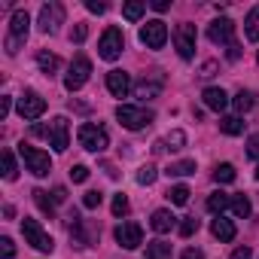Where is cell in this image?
Masks as SVG:
<instances>
[{
    "label": "cell",
    "mask_w": 259,
    "mask_h": 259,
    "mask_svg": "<svg viewBox=\"0 0 259 259\" xmlns=\"http://www.w3.org/2000/svg\"><path fill=\"white\" fill-rule=\"evenodd\" d=\"M116 119H119L122 128H128V132H141V128H147L156 116H153V110H147V107L119 104V107H116Z\"/></svg>",
    "instance_id": "6da1fadb"
},
{
    "label": "cell",
    "mask_w": 259,
    "mask_h": 259,
    "mask_svg": "<svg viewBox=\"0 0 259 259\" xmlns=\"http://www.w3.org/2000/svg\"><path fill=\"white\" fill-rule=\"evenodd\" d=\"M19 156H22V162H25V168L34 174V177H46L49 171H52V159H49V153H43V150H37V147H31V144H19Z\"/></svg>",
    "instance_id": "7a4b0ae2"
},
{
    "label": "cell",
    "mask_w": 259,
    "mask_h": 259,
    "mask_svg": "<svg viewBox=\"0 0 259 259\" xmlns=\"http://www.w3.org/2000/svg\"><path fill=\"white\" fill-rule=\"evenodd\" d=\"M28 31H31V16L25 10H16L13 19H10V37H7V52L16 55L19 46L28 40Z\"/></svg>",
    "instance_id": "3957f363"
},
{
    "label": "cell",
    "mask_w": 259,
    "mask_h": 259,
    "mask_svg": "<svg viewBox=\"0 0 259 259\" xmlns=\"http://www.w3.org/2000/svg\"><path fill=\"white\" fill-rule=\"evenodd\" d=\"M22 232H25V241L34 247V250H40V253H52L55 250V241H52V235L37 223V220H22Z\"/></svg>",
    "instance_id": "277c9868"
},
{
    "label": "cell",
    "mask_w": 259,
    "mask_h": 259,
    "mask_svg": "<svg viewBox=\"0 0 259 259\" xmlns=\"http://www.w3.org/2000/svg\"><path fill=\"white\" fill-rule=\"evenodd\" d=\"M89 76H92V61H89L85 55H76V58L70 61V67H67L64 89H67V92H76V89H82V85L89 82Z\"/></svg>",
    "instance_id": "5b68a950"
},
{
    "label": "cell",
    "mask_w": 259,
    "mask_h": 259,
    "mask_svg": "<svg viewBox=\"0 0 259 259\" xmlns=\"http://www.w3.org/2000/svg\"><path fill=\"white\" fill-rule=\"evenodd\" d=\"M70 220H73L70 223V241H73V247H92L98 241V235H101V226H95L89 220H79L76 213Z\"/></svg>",
    "instance_id": "8992f818"
},
{
    "label": "cell",
    "mask_w": 259,
    "mask_h": 259,
    "mask_svg": "<svg viewBox=\"0 0 259 259\" xmlns=\"http://www.w3.org/2000/svg\"><path fill=\"white\" fill-rule=\"evenodd\" d=\"M79 144L89 153H104L110 147V138L101 125H79Z\"/></svg>",
    "instance_id": "52a82bcc"
},
{
    "label": "cell",
    "mask_w": 259,
    "mask_h": 259,
    "mask_svg": "<svg viewBox=\"0 0 259 259\" xmlns=\"http://www.w3.org/2000/svg\"><path fill=\"white\" fill-rule=\"evenodd\" d=\"M122 49H125V37H122V31H119V28H107L104 37H101V43H98L101 58H104V61H116V58L122 55Z\"/></svg>",
    "instance_id": "ba28073f"
},
{
    "label": "cell",
    "mask_w": 259,
    "mask_h": 259,
    "mask_svg": "<svg viewBox=\"0 0 259 259\" xmlns=\"http://www.w3.org/2000/svg\"><path fill=\"white\" fill-rule=\"evenodd\" d=\"M141 43H144L147 49H162V46L168 43V25H165L162 19L147 22V25L141 28Z\"/></svg>",
    "instance_id": "9c48e42d"
},
{
    "label": "cell",
    "mask_w": 259,
    "mask_h": 259,
    "mask_svg": "<svg viewBox=\"0 0 259 259\" xmlns=\"http://www.w3.org/2000/svg\"><path fill=\"white\" fill-rule=\"evenodd\" d=\"M174 46H177V55H180L183 61H189V58L195 55V25L183 22V25L174 31Z\"/></svg>",
    "instance_id": "30bf717a"
},
{
    "label": "cell",
    "mask_w": 259,
    "mask_h": 259,
    "mask_svg": "<svg viewBox=\"0 0 259 259\" xmlns=\"http://www.w3.org/2000/svg\"><path fill=\"white\" fill-rule=\"evenodd\" d=\"M46 138H49V144H52V150H55V153H64V150L70 147L67 119H64V116H55V119L49 122V128H46Z\"/></svg>",
    "instance_id": "8fae6325"
},
{
    "label": "cell",
    "mask_w": 259,
    "mask_h": 259,
    "mask_svg": "<svg viewBox=\"0 0 259 259\" xmlns=\"http://www.w3.org/2000/svg\"><path fill=\"white\" fill-rule=\"evenodd\" d=\"M116 241H119V247H125V250H138L141 244H144V229L138 226V223H119V229H116Z\"/></svg>",
    "instance_id": "7c38bea8"
},
{
    "label": "cell",
    "mask_w": 259,
    "mask_h": 259,
    "mask_svg": "<svg viewBox=\"0 0 259 259\" xmlns=\"http://www.w3.org/2000/svg\"><path fill=\"white\" fill-rule=\"evenodd\" d=\"M207 40H210V43H220V46H232V43H235V22H232V19H217V22H210Z\"/></svg>",
    "instance_id": "4fadbf2b"
},
{
    "label": "cell",
    "mask_w": 259,
    "mask_h": 259,
    "mask_svg": "<svg viewBox=\"0 0 259 259\" xmlns=\"http://www.w3.org/2000/svg\"><path fill=\"white\" fill-rule=\"evenodd\" d=\"M46 113V98H40L37 92H25L19 98V116L22 119H40Z\"/></svg>",
    "instance_id": "5bb4252c"
},
{
    "label": "cell",
    "mask_w": 259,
    "mask_h": 259,
    "mask_svg": "<svg viewBox=\"0 0 259 259\" xmlns=\"http://www.w3.org/2000/svg\"><path fill=\"white\" fill-rule=\"evenodd\" d=\"M61 22H64V7L61 4H46L40 10V31L43 34H58Z\"/></svg>",
    "instance_id": "9a60e30c"
},
{
    "label": "cell",
    "mask_w": 259,
    "mask_h": 259,
    "mask_svg": "<svg viewBox=\"0 0 259 259\" xmlns=\"http://www.w3.org/2000/svg\"><path fill=\"white\" fill-rule=\"evenodd\" d=\"M162 89H165V76H162V70H153V73H147V76L135 85V95H138V98H159Z\"/></svg>",
    "instance_id": "2e32d148"
},
{
    "label": "cell",
    "mask_w": 259,
    "mask_h": 259,
    "mask_svg": "<svg viewBox=\"0 0 259 259\" xmlns=\"http://www.w3.org/2000/svg\"><path fill=\"white\" fill-rule=\"evenodd\" d=\"M107 89L113 98H125L128 92H132V79H128L125 70H110L107 73Z\"/></svg>",
    "instance_id": "e0dca14e"
},
{
    "label": "cell",
    "mask_w": 259,
    "mask_h": 259,
    "mask_svg": "<svg viewBox=\"0 0 259 259\" xmlns=\"http://www.w3.org/2000/svg\"><path fill=\"white\" fill-rule=\"evenodd\" d=\"M201 101H204L207 110H217V113H223V110L229 107V95H226L223 89H217V85L204 89V92H201Z\"/></svg>",
    "instance_id": "ac0fdd59"
},
{
    "label": "cell",
    "mask_w": 259,
    "mask_h": 259,
    "mask_svg": "<svg viewBox=\"0 0 259 259\" xmlns=\"http://www.w3.org/2000/svg\"><path fill=\"white\" fill-rule=\"evenodd\" d=\"M150 226H153V232L165 235V232H171V229L177 226V220H174V213H171V210H156V213H153V220H150Z\"/></svg>",
    "instance_id": "d6986e66"
},
{
    "label": "cell",
    "mask_w": 259,
    "mask_h": 259,
    "mask_svg": "<svg viewBox=\"0 0 259 259\" xmlns=\"http://www.w3.org/2000/svg\"><path fill=\"white\" fill-rule=\"evenodd\" d=\"M210 232H213V238H220V241H232V238H235V223L217 217V220L210 223Z\"/></svg>",
    "instance_id": "ffe728a7"
},
{
    "label": "cell",
    "mask_w": 259,
    "mask_h": 259,
    "mask_svg": "<svg viewBox=\"0 0 259 259\" xmlns=\"http://www.w3.org/2000/svg\"><path fill=\"white\" fill-rule=\"evenodd\" d=\"M244 37L250 43H259V7H253L244 19Z\"/></svg>",
    "instance_id": "44dd1931"
},
{
    "label": "cell",
    "mask_w": 259,
    "mask_h": 259,
    "mask_svg": "<svg viewBox=\"0 0 259 259\" xmlns=\"http://www.w3.org/2000/svg\"><path fill=\"white\" fill-rule=\"evenodd\" d=\"M31 195H34V204H37V207L52 220V217H55V198H49V192H46V189H34Z\"/></svg>",
    "instance_id": "7402d4cb"
},
{
    "label": "cell",
    "mask_w": 259,
    "mask_h": 259,
    "mask_svg": "<svg viewBox=\"0 0 259 259\" xmlns=\"http://www.w3.org/2000/svg\"><path fill=\"white\" fill-rule=\"evenodd\" d=\"M37 67H40L43 73H55V70L61 67V58L52 55V52H37Z\"/></svg>",
    "instance_id": "603a6c76"
},
{
    "label": "cell",
    "mask_w": 259,
    "mask_h": 259,
    "mask_svg": "<svg viewBox=\"0 0 259 259\" xmlns=\"http://www.w3.org/2000/svg\"><path fill=\"white\" fill-rule=\"evenodd\" d=\"M147 259H171V244L168 241H150L147 244Z\"/></svg>",
    "instance_id": "cb8c5ba5"
},
{
    "label": "cell",
    "mask_w": 259,
    "mask_h": 259,
    "mask_svg": "<svg viewBox=\"0 0 259 259\" xmlns=\"http://www.w3.org/2000/svg\"><path fill=\"white\" fill-rule=\"evenodd\" d=\"M220 132L223 135H241L244 132V122H241V116H226V119H220Z\"/></svg>",
    "instance_id": "d4e9b609"
},
{
    "label": "cell",
    "mask_w": 259,
    "mask_h": 259,
    "mask_svg": "<svg viewBox=\"0 0 259 259\" xmlns=\"http://www.w3.org/2000/svg\"><path fill=\"white\" fill-rule=\"evenodd\" d=\"M229 204H232V195H226V192H213V195L207 198V210H210V213H223Z\"/></svg>",
    "instance_id": "484cf974"
},
{
    "label": "cell",
    "mask_w": 259,
    "mask_h": 259,
    "mask_svg": "<svg viewBox=\"0 0 259 259\" xmlns=\"http://www.w3.org/2000/svg\"><path fill=\"white\" fill-rule=\"evenodd\" d=\"M229 207H232V213H235L238 220H247V217H250V198H247V195H232V204H229Z\"/></svg>",
    "instance_id": "4316f807"
},
{
    "label": "cell",
    "mask_w": 259,
    "mask_h": 259,
    "mask_svg": "<svg viewBox=\"0 0 259 259\" xmlns=\"http://www.w3.org/2000/svg\"><path fill=\"white\" fill-rule=\"evenodd\" d=\"M186 174H195V162L192 159H183V162L168 165V177H186Z\"/></svg>",
    "instance_id": "83f0119b"
},
{
    "label": "cell",
    "mask_w": 259,
    "mask_h": 259,
    "mask_svg": "<svg viewBox=\"0 0 259 259\" xmlns=\"http://www.w3.org/2000/svg\"><path fill=\"white\" fill-rule=\"evenodd\" d=\"M232 104H235V110H238V113H247V110H250V107L256 104V95H253V92H244V89H241V92L235 95V101H232Z\"/></svg>",
    "instance_id": "f1b7e54d"
},
{
    "label": "cell",
    "mask_w": 259,
    "mask_h": 259,
    "mask_svg": "<svg viewBox=\"0 0 259 259\" xmlns=\"http://www.w3.org/2000/svg\"><path fill=\"white\" fill-rule=\"evenodd\" d=\"M238 174H235V165H229V162H223V165H217L213 168V180L217 183H232Z\"/></svg>",
    "instance_id": "f546056e"
},
{
    "label": "cell",
    "mask_w": 259,
    "mask_h": 259,
    "mask_svg": "<svg viewBox=\"0 0 259 259\" xmlns=\"http://www.w3.org/2000/svg\"><path fill=\"white\" fill-rule=\"evenodd\" d=\"M0 162H4V180H16L19 168H16V159H13V153H10V150H4V153H0Z\"/></svg>",
    "instance_id": "4dcf8cb0"
},
{
    "label": "cell",
    "mask_w": 259,
    "mask_h": 259,
    "mask_svg": "<svg viewBox=\"0 0 259 259\" xmlns=\"http://www.w3.org/2000/svg\"><path fill=\"white\" fill-rule=\"evenodd\" d=\"M144 10H147V4H125V7H122V16H125L128 22H138V19L144 16Z\"/></svg>",
    "instance_id": "1f68e13d"
},
{
    "label": "cell",
    "mask_w": 259,
    "mask_h": 259,
    "mask_svg": "<svg viewBox=\"0 0 259 259\" xmlns=\"http://www.w3.org/2000/svg\"><path fill=\"white\" fill-rule=\"evenodd\" d=\"M189 186H174V189H168V198H171V204H186L189 201Z\"/></svg>",
    "instance_id": "d6a6232c"
},
{
    "label": "cell",
    "mask_w": 259,
    "mask_h": 259,
    "mask_svg": "<svg viewBox=\"0 0 259 259\" xmlns=\"http://www.w3.org/2000/svg\"><path fill=\"white\" fill-rule=\"evenodd\" d=\"M156 177H159V171H156L153 165H144V168L138 171V183H141V186H150V183H156Z\"/></svg>",
    "instance_id": "836d02e7"
},
{
    "label": "cell",
    "mask_w": 259,
    "mask_h": 259,
    "mask_svg": "<svg viewBox=\"0 0 259 259\" xmlns=\"http://www.w3.org/2000/svg\"><path fill=\"white\" fill-rule=\"evenodd\" d=\"M177 232H180V238H189V235H195V232H198V220H195V217H186V220L177 226Z\"/></svg>",
    "instance_id": "e575fe53"
},
{
    "label": "cell",
    "mask_w": 259,
    "mask_h": 259,
    "mask_svg": "<svg viewBox=\"0 0 259 259\" xmlns=\"http://www.w3.org/2000/svg\"><path fill=\"white\" fill-rule=\"evenodd\" d=\"M101 201H104V195H101L98 189H89V192L82 195V207H89V210H95V207H98Z\"/></svg>",
    "instance_id": "d590c367"
},
{
    "label": "cell",
    "mask_w": 259,
    "mask_h": 259,
    "mask_svg": "<svg viewBox=\"0 0 259 259\" xmlns=\"http://www.w3.org/2000/svg\"><path fill=\"white\" fill-rule=\"evenodd\" d=\"M0 256L4 259H16V244H13V238H0Z\"/></svg>",
    "instance_id": "8d00e7d4"
},
{
    "label": "cell",
    "mask_w": 259,
    "mask_h": 259,
    "mask_svg": "<svg viewBox=\"0 0 259 259\" xmlns=\"http://www.w3.org/2000/svg\"><path fill=\"white\" fill-rule=\"evenodd\" d=\"M125 213H128V198L119 192V195L113 198V217H125Z\"/></svg>",
    "instance_id": "74e56055"
},
{
    "label": "cell",
    "mask_w": 259,
    "mask_h": 259,
    "mask_svg": "<svg viewBox=\"0 0 259 259\" xmlns=\"http://www.w3.org/2000/svg\"><path fill=\"white\" fill-rule=\"evenodd\" d=\"M70 180H73V183H85V180H89V168H85V165H73V168H70Z\"/></svg>",
    "instance_id": "f35d334b"
},
{
    "label": "cell",
    "mask_w": 259,
    "mask_h": 259,
    "mask_svg": "<svg viewBox=\"0 0 259 259\" xmlns=\"http://www.w3.org/2000/svg\"><path fill=\"white\" fill-rule=\"evenodd\" d=\"M165 144H171V150H180V147L186 144V135H183V132H171Z\"/></svg>",
    "instance_id": "ab89813d"
},
{
    "label": "cell",
    "mask_w": 259,
    "mask_h": 259,
    "mask_svg": "<svg viewBox=\"0 0 259 259\" xmlns=\"http://www.w3.org/2000/svg\"><path fill=\"white\" fill-rule=\"evenodd\" d=\"M247 159H259V135H253L247 141Z\"/></svg>",
    "instance_id": "60d3db41"
},
{
    "label": "cell",
    "mask_w": 259,
    "mask_h": 259,
    "mask_svg": "<svg viewBox=\"0 0 259 259\" xmlns=\"http://www.w3.org/2000/svg\"><path fill=\"white\" fill-rule=\"evenodd\" d=\"M85 37H89V25H76V28H73V34H70V40H73V43H82Z\"/></svg>",
    "instance_id": "b9f144b4"
},
{
    "label": "cell",
    "mask_w": 259,
    "mask_h": 259,
    "mask_svg": "<svg viewBox=\"0 0 259 259\" xmlns=\"http://www.w3.org/2000/svg\"><path fill=\"white\" fill-rule=\"evenodd\" d=\"M85 10L95 13V16H101V13H107V4H98V0H85Z\"/></svg>",
    "instance_id": "7bdbcfd3"
},
{
    "label": "cell",
    "mask_w": 259,
    "mask_h": 259,
    "mask_svg": "<svg viewBox=\"0 0 259 259\" xmlns=\"http://www.w3.org/2000/svg\"><path fill=\"white\" fill-rule=\"evenodd\" d=\"M52 198H55V204H64V201H67V189H64V186H55V189H52Z\"/></svg>",
    "instance_id": "ee69618b"
},
{
    "label": "cell",
    "mask_w": 259,
    "mask_h": 259,
    "mask_svg": "<svg viewBox=\"0 0 259 259\" xmlns=\"http://www.w3.org/2000/svg\"><path fill=\"white\" fill-rule=\"evenodd\" d=\"M232 259H253V250H250V247H238V250L232 253Z\"/></svg>",
    "instance_id": "f6af8a7d"
},
{
    "label": "cell",
    "mask_w": 259,
    "mask_h": 259,
    "mask_svg": "<svg viewBox=\"0 0 259 259\" xmlns=\"http://www.w3.org/2000/svg\"><path fill=\"white\" fill-rule=\"evenodd\" d=\"M156 13H165V10H171V4H168V0H153V4H150Z\"/></svg>",
    "instance_id": "bcb514c9"
},
{
    "label": "cell",
    "mask_w": 259,
    "mask_h": 259,
    "mask_svg": "<svg viewBox=\"0 0 259 259\" xmlns=\"http://www.w3.org/2000/svg\"><path fill=\"white\" fill-rule=\"evenodd\" d=\"M10 104H13V98H0V119L10 113Z\"/></svg>",
    "instance_id": "7dc6e473"
},
{
    "label": "cell",
    "mask_w": 259,
    "mask_h": 259,
    "mask_svg": "<svg viewBox=\"0 0 259 259\" xmlns=\"http://www.w3.org/2000/svg\"><path fill=\"white\" fill-rule=\"evenodd\" d=\"M226 55H229L232 61H235V58H241V46H238V43H232V46L226 49Z\"/></svg>",
    "instance_id": "c3c4849f"
},
{
    "label": "cell",
    "mask_w": 259,
    "mask_h": 259,
    "mask_svg": "<svg viewBox=\"0 0 259 259\" xmlns=\"http://www.w3.org/2000/svg\"><path fill=\"white\" fill-rule=\"evenodd\" d=\"M180 259H204V253H201V250H186Z\"/></svg>",
    "instance_id": "681fc988"
},
{
    "label": "cell",
    "mask_w": 259,
    "mask_h": 259,
    "mask_svg": "<svg viewBox=\"0 0 259 259\" xmlns=\"http://www.w3.org/2000/svg\"><path fill=\"white\" fill-rule=\"evenodd\" d=\"M213 70H217V64H213V61H207V64H204V73H201V76H213Z\"/></svg>",
    "instance_id": "f907efd6"
},
{
    "label": "cell",
    "mask_w": 259,
    "mask_h": 259,
    "mask_svg": "<svg viewBox=\"0 0 259 259\" xmlns=\"http://www.w3.org/2000/svg\"><path fill=\"white\" fill-rule=\"evenodd\" d=\"M165 150H168V144H165V141H156V144H153V153H165Z\"/></svg>",
    "instance_id": "816d5d0a"
},
{
    "label": "cell",
    "mask_w": 259,
    "mask_h": 259,
    "mask_svg": "<svg viewBox=\"0 0 259 259\" xmlns=\"http://www.w3.org/2000/svg\"><path fill=\"white\" fill-rule=\"evenodd\" d=\"M256 180H259V168H256Z\"/></svg>",
    "instance_id": "f5cc1de1"
}]
</instances>
